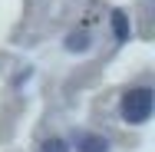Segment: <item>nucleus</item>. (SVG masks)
<instances>
[{
  "instance_id": "1",
  "label": "nucleus",
  "mask_w": 155,
  "mask_h": 152,
  "mask_svg": "<svg viewBox=\"0 0 155 152\" xmlns=\"http://www.w3.org/2000/svg\"><path fill=\"white\" fill-rule=\"evenodd\" d=\"M152 106H155V93L149 86H139V90H129L122 96V119L139 126L152 116Z\"/></svg>"
},
{
  "instance_id": "2",
  "label": "nucleus",
  "mask_w": 155,
  "mask_h": 152,
  "mask_svg": "<svg viewBox=\"0 0 155 152\" xmlns=\"http://www.w3.org/2000/svg\"><path fill=\"white\" fill-rule=\"evenodd\" d=\"M112 30H116L119 43L129 40V17H125V10H112Z\"/></svg>"
},
{
  "instance_id": "3",
  "label": "nucleus",
  "mask_w": 155,
  "mask_h": 152,
  "mask_svg": "<svg viewBox=\"0 0 155 152\" xmlns=\"http://www.w3.org/2000/svg\"><path fill=\"white\" fill-rule=\"evenodd\" d=\"M79 152H109V142L102 136H83L79 139Z\"/></svg>"
},
{
  "instance_id": "4",
  "label": "nucleus",
  "mask_w": 155,
  "mask_h": 152,
  "mask_svg": "<svg viewBox=\"0 0 155 152\" xmlns=\"http://www.w3.org/2000/svg\"><path fill=\"white\" fill-rule=\"evenodd\" d=\"M40 152H69V149H66V142H63V139H46Z\"/></svg>"
},
{
  "instance_id": "5",
  "label": "nucleus",
  "mask_w": 155,
  "mask_h": 152,
  "mask_svg": "<svg viewBox=\"0 0 155 152\" xmlns=\"http://www.w3.org/2000/svg\"><path fill=\"white\" fill-rule=\"evenodd\" d=\"M66 46H69V50H86V36H83V33H79V36L73 33V36L66 40Z\"/></svg>"
}]
</instances>
